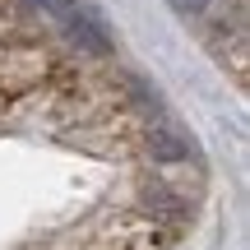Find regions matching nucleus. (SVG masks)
<instances>
[{
    "instance_id": "obj_1",
    "label": "nucleus",
    "mask_w": 250,
    "mask_h": 250,
    "mask_svg": "<svg viewBox=\"0 0 250 250\" xmlns=\"http://www.w3.org/2000/svg\"><path fill=\"white\" fill-rule=\"evenodd\" d=\"M51 23L61 28V37L70 46H79L83 56H111L116 51V33H111L107 14H102L93 0H65Z\"/></svg>"
},
{
    "instance_id": "obj_2",
    "label": "nucleus",
    "mask_w": 250,
    "mask_h": 250,
    "mask_svg": "<svg viewBox=\"0 0 250 250\" xmlns=\"http://www.w3.org/2000/svg\"><path fill=\"white\" fill-rule=\"evenodd\" d=\"M167 241H171L167 223H158L148 213H121L98 232L93 250H167Z\"/></svg>"
},
{
    "instance_id": "obj_3",
    "label": "nucleus",
    "mask_w": 250,
    "mask_h": 250,
    "mask_svg": "<svg viewBox=\"0 0 250 250\" xmlns=\"http://www.w3.org/2000/svg\"><path fill=\"white\" fill-rule=\"evenodd\" d=\"M144 153H148V162L171 167V162H190L195 158V144H190L171 121H153V125H144Z\"/></svg>"
},
{
    "instance_id": "obj_4",
    "label": "nucleus",
    "mask_w": 250,
    "mask_h": 250,
    "mask_svg": "<svg viewBox=\"0 0 250 250\" xmlns=\"http://www.w3.org/2000/svg\"><path fill=\"white\" fill-rule=\"evenodd\" d=\"M171 9H176L181 19H208L218 9V0H167Z\"/></svg>"
},
{
    "instance_id": "obj_5",
    "label": "nucleus",
    "mask_w": 250,
    "mask_h": 250,
    "mask_svg": "<svg viewBox=\"0 0 250 250\" xmlns=\"http://www.w3.org/2000/svg\"><path fill=\"white\" fill-rule=\"evenodd\" d=\"M19 9H28V14H37V19H56V9L65 5V0H14Z\"/></svg>"
}]
</instances>
